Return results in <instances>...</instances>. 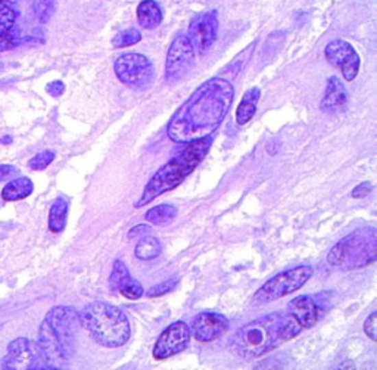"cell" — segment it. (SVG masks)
Here are the masks:
<instances>
[{"mask_svg": "<svg viewBox=\"0 0 377 370\" xmlns=\"http://www.w3.org/2000/svg\"><path fill=\"white\" fill-rule=\"evenodd\" d=\"M234 89L221 77L206 80L178 108L167 125V134L175 143H191L211 138L229 114Z\"/></svg>", "mask_w": 377, "mask_h": 370, "instance_id": "6da1fadb", "label": "cell"}, {"mask_svg": "<svg viewBox=\"0 0 377 370\" xmlns=\"http://www.w3.org/2000/svg\"><path fill=\"white\" fill-rule=\"evenodd\" d=\"M302 330L287 313H273L242 326L230 339V349L245 360L258 358L293 339Z\"/></svg>", "mask_w": 377, "mask_h": 370, "instance_id": "7a4b0ae2", "label": "cell"}, {"mask_svg": "<svg viewBox=\"0 0 377 370\" xmlns=\"http://www.w3.org/2000/svg\"><path fill=\"white\" fill-rule=\"evenodd\" d=\"M211 145V138L187 143L186 149H183L177 157L168 161L154 174L152 179L146 184L145 190L142 192V197L136 201L134 207L142 208L158 197H161L162 193L175 189L202 162L208 151H210Z\"/></svg>", "mask_w": 377, "mask_h": 370, "instance_id": "3957f363", "label": "cell"}, {"mask_svg": "<svg viewBox=\"0 0 377 370\" xmlns=\"http://www.w3.org/2000/svg\"><path fill=\"white\" fill-rule=\"evenodd\" d=\"M78 317L80 325L102 347H121L132 336L130 320L124 311L102 301L87 304Z\"/></svg>", "mask_w": 377, "mask_h": 370, "instance_id": "277c9868", "label": "cell"}, {"mask_svg": "<svg viewBox=\"0 0 377 370\" xmlns=\"http://www.w3.org/2000/svg\"><path fill=\"white\" fill-rule=\"evenodd\" d=\"M377 233L374 227L360 229L341 239L330 249L327 262L343 270L372 266L376 261Z\"/></svg>", "mask_w": 377, "mask_h": 370, "instance_id": "5b68a950", "label": "cell"}, {"mask_svg": "<svg viewBox=\"0 0 377 370\" xmlns=\"http://www.w3.org/2000/svg\"><path fill=\"white\" fill-rule=\"evenodd\" d=\"M313 271L314 270L311 266H297L295 269L283 271V273L276 275L256 291L254 303L267 304L271 303V301H277L286 295L293 294L295 291L301 289L311 279Z\"/></svg>", "mask_w": 377, "mask_h": 370, "instance_id": "8992f818", "label": "cell"}, {"mask_svg": "<svg viewBox=\"0 0 377 370\" xmlns=\"http://www.w3.org/2000/svg\"><path fill=\"white\" fill-rule=\"evenodd\" d=\"M114 71L123 84L136 90H145L155 80L154 64L142 53H124L114 64Z\"/></svg>", "mask_w": 377, "mask_h": 370, "instance_id": "52a82bcc", "label": "cell"}, {"mask_svg": "<svg viewBox=\"0 0 377 370\" xmlns=\"http://www.w3.org/2000/svg\"><path fill=\"white\" fill-rule=\"evenodd\" d=\"M195 64V49L184 34L177 36L167 53L165 82L175 83L192 70Z\"/></svg>", "mask_w": 377, "mask_h": 370, "instance_id": "ba28073f", "label": "cell"}, {"mask_svg": "<svg viewBox=\"0 0 377 370\" xmlns=\"http://www.w3.org/2000/svg\"><path fill=\"white\" fill-rule=\"evenodd\" d=\"M45 320L59 339L66 356L71 357L75 345L77 330L80 326V317H78L77 311L69 307H55L49 311Z\"/></svg>", "mask_w": 377, "mask_h": 370, "instance_id": "9c48e42d", "label": "cell"}, {"mask_svg": "<svg viewBox=\"0 0 377 370\" xmlns=\"http://www.w3.org/2000/svg\"><path fill=\"white\" fill-rule=\"evenodd\" d=\"M327 62L342 73L346 82L355 80L360 71V56L354 46L346 40H333L324 49Z\"/></svg>", "mask_w": 377, "mask_h": 370, "instance_id": "30bf717a", "label": "cell"}, {"mask_svg": "<svg viewBox=\"0 0 377 370\" xmlns=\"http://www.w3.org/2000/svg\"><path fill=\"white\" fill-rule=\"evenodd\" d=\"M191 329L182 320L171 323L156 339L152 352L154 358L165 360L184 352L191 343Z\"/></svg>", "mask_w": 377, "mask_h": 370, "instance_id": "8fae6325", "label": "cell"}, {"mask_svg": "<svg viewBox=\"0 0 377 370\" xmlns=\"http://www.w3.org/2000/svg\"><path fill=\"white\" fill-rule=\"evenodd\" d=\"M218 36V15L215 11H208L197 15L188 27V40L195 52L199 55L206 53L217 40Z\"/></svg>", "mask_w": 377, "mask_h": 370, "instance_id": "7c38bea8", "label": "cell"}, {"mask_svg": "<svg viewBox=\"0 0 377 370\" xmlns=\"http://www.w3.org/2000/svg\"><path fill=\"white\" fill-rule=\"evenodd\" d=\"M229 330V320L220 313H206L197 314L192 323L193 336L201 343H211V341L220 338Z\"/></svg>", "mask_w": 377, "mask_h": 370, "instance_id": "4fadbf2b", "label": "cell"}, {"mask_svg": "<svg viewBox=\"0 0 377 370\" xmlns=\"http://www.w3.org/2000/svg\"><path fill=\"white\" fill-rule=\"evenodd\" d=\"M37 352L33 344L25 338H18L9 344L8 354L0 363V367L5 369H18L27 370L36 366L37 362Z\"/></svg>", "mask_w": 377, "mask_h": 370, "instance_id": "5bb4252c", "label": "cell"}, {"mask_svg": "<svg viewBox=\"0 0 377 370\" xmlns=\"http://www.w3.org/2000/svg\"><path fill=\"white\" fill-rule=\"evenodd\" d=\"M320 307L311 297H296L287 306L286 313L289 314L302 329L313 328L320 319Z\"/></svg>", "mask_w": 377, "mask_h": 370, "instance_id": "9a60e30c", "label": "cell"}, {"mask_svg": "<svg viewBox=\"0 0 377 370\" xmlns=\"http://www.w3.org/2000/svg\"><path fill=\"white\" fill-rule=\"evenodd\" d=\"M346 103H348V93H346L343 83L337 77H330L327 80L326 92L320 103L321 111L329 114L341 112L346 108Z\"/></svg>", "mask_w": 377, "mask_h": 370, "instance_id": "2e32d148", "label": "cell"}, {"mask_svg": "<svg viewBox=\"0 0 377 370\" xmlns=\"http://www.w3.org/2000/svg\"><path fill=\"white\" fill-rule=\"evenodd\" d=\"M137 19L146 30H154L162 23V11L155 0H143L137 6Z\"/></svg>", "mask_w": 377, "mask_h": 370, "instance_id": "e0dca14e", "label": "cell"}, {"mask_svg": "<svg viewBox=\"0 0 377 370\" xmlns=\"http://www.w3.org/2000/svg\"><path fill=\"white\" fill-rule=\"evenodd\" d=\"M260 96H261L260 87H252L251 90H247L243 95L242 101H241L239 106H237V110H236V121H237V124L245 125L254 119V115L256 112L258 101H260Z\"/></svg>", "mask_w": 377, "mask_h": 370, "instance_id": "ac0fdd59", "label": "cell"}, {"mask_svg": "<svg viewBox=\"0 0 377 370\" xmlns=\"http://www.w3.org/2000/svg\"><path fill=\"white\" fill-rule=\"evenodd\" d=\"M33 190H34V184L32 180L28 177H19V179H14L12 182H9L6 184L3 188L2 197L9 202L21 201L29 197V195L33 193Z\"/></svg>", "mask_w": 377, "mask_h": 370, "instance_id": "d6986e66", "label": "cell"}, {"mask_svg": "<svg viewBox=\"0 0 377 370\" xmlns=\"http://www.w3.org/2000/svg\"><path fill=\"white\" fill-rule=\"evenodd\" d=\"M69 201L65 197H58L52 204L51 212H49V229L53 233H61L66 226Z\"/></svg>", "mask_w": 377, "mask_h": 370, "instance_id": "ffe728a7", "label": "cell"}, {"mask_svg": "<svg viewBox=\"0 0 377 370\" xmlns=\"http://www.w3.org/2000/svg\"><path fill=\"white\" fill-rule=\"evenodd\" d=\"M177 208L174 206H156L151 210H147L145 214V219L152 223L155 226H168L175 220Z\"/></svg>", "mask_w": 377, "mask_h": 370, "instance_id": "44dd1931", "label": "cell"}, {"mask_svg": "<svg viewBox=\"0 0 377 370\" xmlns=\"http://www.w3.org/2000/svg\"><path fill=\"white\" fill-rule=\"evenodd\" d=\"M161 242L154 236H145L137 242L134 248V256L142 261H151L161 254Z\"/></svg>", "mask_w": 377, "mask_h": 370, "instance_id": "7402d4cb", "label": "cell"}, {"mask_svg": "<svg viewBox=\"0 0 377 370\" xmlns=\"http://www.w3.org/2000/svg\"><path fill=\"white\" fill-rule=\"evenodd\" d=\"M133 278L130 275V271H128L127 266L121 260H117L114 262V267L111 271V278H109V286H111L112 291L120 292V289L127 285L128 282H130Z\"/></svg>", "mask_w": 377, "mask_h": 370, "instance_id": "603a6c76", "label": "cell"}, {"mask_svg": "<svg viewBox=\"0 0 377 370\" xmlns=\"http://www.w3.org/2000/svg\"><path fill=\"white\" fill-rule=\"evenodd\" d=\"M14 0H0V36L11 32L15 24L16 14L11 3Z\"/></svg>", "mask_w": 377, "mask_h": 370, "instance_id": "cb8c5ba5", "label": "cell"}, {"mask_svg": "<svg viewBox=\"0 0 377 370\" xmlns=\"http://www.w3.org/2000/svg\"><path fill=\"white\" fill-rule=\"evenodd\" d=\"M141 40H142L141 32L136 30V28H128V30H124V32H121L120 34L114 37L112 46L118 47V49H120V47H128V46L137 45Z\"/></svg>", "mask_w": 377, "mask_h": 370, "instance_id": "d4e9b609", "label": "cell"}, {"mask_svg": "<svg viewBox=\"0 0 377 370\" xmlns=\"http://www.w3.org/2000/svg\"><path fill=\"white\" fill-rule=\"evenodd\" d=\"M55 0H34V12L40 23H47L53 12Z\"/></svg>", "mask_w": 377, "mask_h": 370, "instance_id": "484cf974", "label": "cell"}, {"mask_svg": "<svg viewBox=\"0 0 377 370\" xmlns=\"http://www.w3.org/2000/svg\"><path fill=\"white\" fill-rule=\"evenodd\" d=\"M55 158V153L52 151H43L40 153H37L34 158H32V161L28 162L29 167L33 170H45L49 164H51Z\"/></svg>", "mask_w": 377, "mask_h": 370, "instance_id": "4316f807", "label": "cell"}, {"mask_svg": "<svg viewBox=\"0 0 377 370\" xmlns=\"http://www.w3.org/2000/svg\"><path fill=\"white\" fill-rule=\"evenodd\" d=\"M120 294L127 298V299H138V298H142L143 295V286L138 284L137 280L132 279L130 282H128L127 285H124L121 289H120Z\"/></svg>", "mask_w": 377, "mask_h": 370, "instance_id": "83f0119b", "label": "cell"}, {"mask_svg": "<svg viewBox=\"0 0 377 370\" xmlns=\"http://www.w3.org/2000/svg\"><path fill=\"white\" fill-rule=\"evenodd\" d=\"M177 285V279H170L167 282H162V284L156 285L154 288H151L147 291V297H162L165 294H168V292H171Z\"/></svg>", "mask_w": 377, "mask_h": 370, "instance_id": "f1b7e54d", "label": "cell"}, {"mask_svg": "<svg viewBox=\"0 0 377 370\" xmlns=\"http://www.w3.org/2000/svg\"><path fill=\"white\" fill-rule=\"evenodd\" d=\"M376 320H377V313H376V311H373V313L369 317H367L365 323H364V332L372 341L377 339V336H376Z\"/></svg>", "mask_w": 377, "mask_h": 370, "instance_id": "f546056e", "label": "cell"}, {"mask_svg": "<svg viewBox=\"0 0 377 370\" xmlns=\"http://www.w3.org/2000/svg\"><path fill=\"white\" fill-rule=\"evenodd\" d=\"M18 174H19V170L12 167V165H0V183L9 179H14L18 176Z\"/></svg>", "mask_w": 377, "mask_h": 370, "instance_id": "4dcf8cb0", "label": "cell"}, {"mask_svg": "<svg viewBox=\"0 0 377 370\" xmlns=\"http://www.w3.org/2000/svg\"><path fill=\"white\" fill-rule=\"evenodd\" d=\"M370 192H372V184L369 182H363L352 190V198H365Z\"/></svg>", "mask_w": 377, "mask_h": 370, "instance_id": "1f68e13d", "label": "cell"}, {"mask_svg": "<svg viewBox=\"0 0 377 370\" xmlns=\"http://www.w3.org/2000/svg\"><path fill=\"white\" fill-rule=\"evenodd\" d=\"M46 90H47L49 95H52L53 97H58V96H61L64 93L65 84L62 82H52V83L47 84Z\"/></svg>", "mask_w": 377, "mask_h": 370, "instance_id": "d6a6232c", "label": "cell"}, {"mask_svg": "<svg viewBox=\"0 0 377 370\" xmlns=\"http://www.w3.org/2000/svg\"><path fill=\"white\" fill-rule=\"evenodd\" d=\"M147 230H149L147 226H136L134 229H132L130 233H128V238H136L138 233H142L143 235V233H147Z\"/></svg>", "mask_w": 377, "mask_h": 370, "instance_id": "836d02e7", "label": "cell"}]
</instances>
